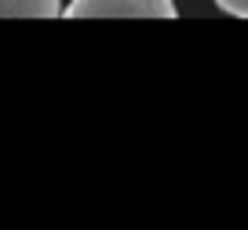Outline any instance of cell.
Returning <instances> with one entry per match:
<instances>
[{
    "label": "cell",
    "mask_w": 248,
    "mask_h": 230,
    "mask_svg": "<svg viewBox=\"0 0 248 230\" xmlns=\"http://www.w3.org/2000/svg\"><path fill=\"white\" fill-rule=\"evenodd\" d=\"M66 18H179L175 0H70Z\"/></svg>",
    "instance_id": "1"
},
{
    "label": "cell",
    "mask_w": 248,
    "mask_h": 230,
    "mask_svg": "<svg viewBox=\"0 0 248 230\" xmlns=\"http://www.w3.org/2000/svg\"><path fill=\"white\" fill-rule=\"evenodd\" d=\"M0 15L18 18H59L62 0H0Z\"/></svg>",
    "instance_id": "2"
},
{
    "label": "cell",
    "mask_w": 248,
    "mask_h": 230,
    "mask_svg": "<svg viewBox=\"0 0 248 230\" xmlns=\"http://www.w3.org/2000/svg\"><path fill=\"white\" fill-rule=\"evenodd\" d=\"M216 8L233 18H248V0H216Z\"/></svg>",
    "instance_id": "3"
}]
</instances>
